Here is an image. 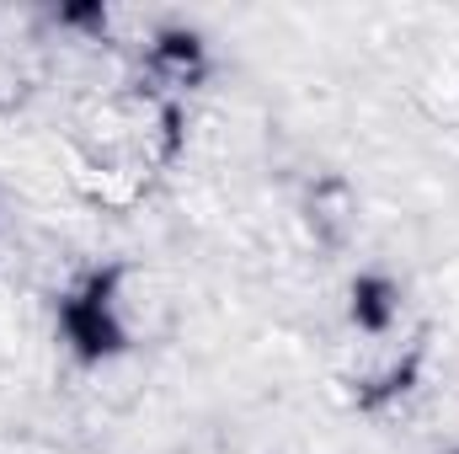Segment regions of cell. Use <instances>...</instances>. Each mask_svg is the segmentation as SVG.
Instances as JSON below:
<instances>
[]
</instances>
